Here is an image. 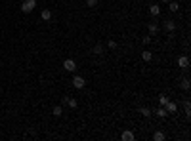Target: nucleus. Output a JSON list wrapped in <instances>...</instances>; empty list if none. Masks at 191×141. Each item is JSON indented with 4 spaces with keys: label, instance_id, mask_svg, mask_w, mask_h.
I'll list each match as a JSON object with an SVG mask.
<instances>
[{
    "label": "nucleus",
    "instance_id": "nucleus-10",
    "mask_svg": "<svg viewBox=\"0 0 191 141\" xmlns=\"http://www.w3.org/2000/svg\"><path fill=\"white\" fill-rule=\"evenodd\" d=\"M40 19H42V21H50V19H52V11H50V10H42Z\"/></svg>",
    "mask_w": 191,
    "mask_h": 141
},
{
    "label": "nucleus",
    "instance_id": "nucleus-5",
    "mask_svg": "<svg viewBox=\"0 0 191 141\" xmlns=\"http://www.w3.org/2000/svg\"><path fill=\"white\" fill-rule=\"evenodd\" d=\"M178 65H180L182 69H187L189 67V57L187 55H180V57H178Z\"/></svg>",
    "mask_w": 191,
    "mask_h": 141
},
{
    "label": "nucleus",
    "instance_id": "nucleus-4",
    "mask_svg": "<svg viewBox=\"0 0 191 141\" xmlns=\"http://www.w3.org/2000/svg\"><path fill=\"white\" fill-rule=\"evenodd\" d=\"M164 109H166V112H168V115H172V112L178 111V103H176V101H168V103L164 105Z\"/></svg>",
    "mask_w": 191,
    "mask_h": 141
},
{
    "label": "nucleus",
    "instance_id": "nucleus-14",
    "mask_svg": "<svg viewBox=\"0 0 191 141\" xmlns=\"http://www.w3.org/2000/svg\"><path fill=\"white\" fill-rule=\"evenodd\" d=\"M155 115L159 116V118H164V116L168 115V112H166V109H164V107H159V109H157V111H155Z\"/></svg>",
    "mask_w": 191,
    "mask_h": 141
},
{
    "label": "nucleus",
    "instance_id": "nucleus-21",
    "mask_svg": "<svg viewBox=\"0 0 191 141\" xmlns=\"http://www.w3.org/2000/svg\"><path fill=\"white\" fill-rule=\"evenodd\" d=\"M67 105H69V107H71V109H76V107H79V101H76V99H71V97H69V101H67Z\"/></svg>",
    "mask_w": 191,
    "mask_h": 141
},
{
    "label": "nucleus",
    "instance_id": "nucleus-15",
    "mask_svg": "<svg viewBox=\"0 0 191 141\" xmlns=\"http://www.w3.org/2000/svg\"><path fill=\"white\" fill-rule=\"evenodd\" d=\"M52 115H54V116H61L63 115V107L61 105H55L54 111H52Z\"/></svg>",
    "mask_w": 191,
    "mask_h": 141
},
{
    "label": "nucleus",
    "instance_id": "nucleus-22",
    "mask_svg": "<svg viewBox=\"0 0 191 141\" xmlns=\"http://www.w3.org/2000/svg\"><path fill=\"white\" fill-rule=\"evenodd\" d=\"M107 48H109V50H117V48H119V44H117L115 40H109V42H107Z\"/></svg>",
    "mask_w": 191,
    "mask_h": 141
},
{
    "label": "nucleus",
    "instance_id": "nucleus-6",
    "mask_svg": "<svg viewBox=\"0 0 191 141\" xmlns=\"http://www.w3.org/2000/svg\"><path fill=\"white\" fill-rule=\"evenodd\" d=\"M164 31H168V33L172 34L174 31H176V23H174L172 19H166V21H164Z\"/></svg>",
    "mask_w": 191,
    "mask_h": 141
},
{
    "label": "nucleus",
    "instance_id": "nucleus-24",
    "mask_svg": "<svg viewBox=\"0 0 191 141\" xmlns=\"http://www.w3.org/2000/svg\"><path fill=\"white\" fill-rule=\"evenodd\" d=\"M141 42H143V44H149V42H151V36H143V40H141Z\"/></svg>",
    "mask_w": 191,
    "mask_h": 141
},
{
    "label": "nucleus",
    "instance_id": "nucleus-19",
    "mask_svg": "<svg viewBox=\"0 0 191 141\" xmlns=\"http://www.w3.org/2000/svg\"><path fill=\"white\" fill-rule=\"evenodd\" d=\"M140 112H141V116H145V118H149V116H151V115H153V112H151V111H149V109H147V107H141V109H140Z\"/></svg>",
    "mask_w": 191,
    "mask_h": 141
},
{
    "label": "nucleus",
    "instance_id": "nucleus-13",
    "mask_svg": "<svg viewBox=\"0 0 191 141\" xmlns=\"http://www.w3.org/2000/svg\"><path fill=\"white\" fill-rule=\"evenodd\" d=\"M168 8H170V11H178V10H180V2L170 0V2H168Z\"/></svg>",
    "mask_w": 191,
    "mask_h": 141
},
{
    "label": "nucleus",
    "instance_id": "nucleus-3",
    "mask_svg": "<svg viewBox=\"0 0 191 141\" xmlns=\"http://www.w3.org/2000/svg\"><path fill=\"white\" fill-rule=\"evenodd\" d=\"M63 69L67 71V72H75V71H76L75 59H65V61H63Z\"/></svg>",
    "mask_w": 191,
    "mask_h": 141
},
{
    "label": "nucleus",
    "instance_id": "nucleus-12",
    "mask_svg": "<svg viewBox=\"0 0 191 141\" xmlns=\"http://www.w3.org/2000/svg\"><path fill=\"white\" fill-rule=\"evenodd\" d=\"M164 132H155V134H153V141H164Z\"/></svg>",
    "mask_w": 191,
    "mask_h": 141
},
{
    "label": "nucleus",
    "instance_id": "nucleus-9",
    "mask_svg": "<svg viewBox=\"0 0 191 141\" xmlns=\"http://www.w3.org/2000/svg\"><path fill=\"white\" fill-rule=\"evenodd\" d=\"M149 14H151L153 17H157V15L161 14V6H157V4H153V6H149Z\"/></svg>",
    "mask_w": 191,
    "mask_h": 141
},
{
    "label": "nucleus",
    "instance_id": "nucleus-16",
    "mask_svg": "<svg viewBox=\"0 0 191 141\" xmlns=\"http://www.w3.org/2000/svg\"><path fill=\"white\" fill-rule=\"evenodd\" d=\"M184 111H185V115H187V118H189L191 116V103L187 101V99L184 101Z\"/></svg>",
    "mask_w": 191,
    "mask_h": 141
},
{
    "label": "nucleus",
    "instance_id": "nucleus-23",
    "mask_svg": "<svg viewBox=\"0 0 191 141\" xmlns=\"http://www.w3.org/2000/svg\"><path fill=\"white\" fill-rule=\"evenodd\" d=\"M86 6L88 8H96L97 6V0H86Z\"/></svg>",
    "mask_w": 191,
    "mask_h": 141
},
{
    "label": "nucleus",
    "instance_id": "nucleus-2",
    "mask_svg": "<svg viewBox=\"0 0 191 141\" xmlns=\"http://www.w3.org/2000/svg\"><path fill=\"white\" fill-rule=\"evenodd\" d=\"M73 86H75L76 90H82V88L86 86V80H84L82 76H79V74H76V76H73Z\"/></svg>",
    "mask_w": 191,
    "mask_h": 141
},
{
    "label": "nucleus",
    "instance_id": "nucleus-8",
    "mask_svg": "<svg viewBox=\"0 0 191 141\" xmlns=\"http://www.w3.org/2000/svg\"><path fill=\"white\" fill-rule=\"evenodd\" d=\"M120 139H123V141H134V132H130V130L123 132V135H120Z\"/></svg>",
    "mask_w": 191,
    "mask_h": 141
},
{
    "label": "nucleus",
    "instance_id": "nucleus-1",
    "mask_svg": "<svg viewBox=\"0 0 191 141\" xmlns=\"http://www.w3.org/2000/svg\"><path fill=\"white\" fill-rule=\"evenodd\" d=\"M36 8V0H23L21 2V11L23 14H31Z\"/></svg>",
    "mask_w": 191,
    "mask_h": 141
},
{
    "label": "nucleus",
    "instance_id": "nucleus-25",
    "mask_svg": "<svg viewBox=\"0 0 191 141\" xmlns=\"http://www.w3.org/2000/svg\"><path fill=\"white\" fill-rule=\"evenodd\" d=\"M161 2H162V4H168V2H170V0H161Z\"/></svg>",
    "mask_w": 191,
    "mask_h": 141
},
{
    "label": "nucleus",
    "instance_id": "nucleus-18",
    "mask_svg": "<svg viewBox=\"0 0 191 141\" xmlns=\"http://www.w3.org/2000/svg\"><path fill=\"white\" fill-rule=\"evenodd\" d=\"M180 86H182V90H189V78H187V76H185V78H182Z\"/></svg>",
    "mask_w": 191,
    "mask_h": 141
},
{
    "label": "nucleus",
    "instance_id": "nucleus-11",
    "mask_svg": "<svg viewBox=\"0 0 191 141\" xmlns=\"http://www.w3.org/2000/svg\"><path fill=\"white\" fill-rule=\"evenodd\" d=\"M92 54H96V55H101V54H103V44H96V46L92 48Z\"/></svg>",
    "mask_w": 191,
    "mask_h": 141
},
{
    "label": "nucleus",
    "instance_id": "nucleus-7",
    "mask_svg": "<svg viewBox=\"0 0 191 141\" xmlns=\"http://www.w3.org/2000/svg\"><path fill=\"white\" fill-rule=\"evenodd\" d=\"M147 29H149V34H151V36H155L157 33H159V25H157L155 21H151V23H149V25H147Z\"/></svg>",
    "mask_w": 191,
    "mask_h": 141
},
{
    "label": "nucleus",
    "instance_id": "nucleus-17",
    "mask_svg": "<svg viewBox=\"0 0 191 141\" xmlns=\"http://www.w3.org/2000/svg\"><path fill=\"white\" fill-rule=\"evenodd\" d=\"M141 59H143V61H151L153 54H151V52H141Z\"/></svg>",
    "mask_w": 191,
    "mask_h": 141
},
{
    "label": "nucleus",
    "instance_id": "nucleus-20",
    "mask_svg": "<svg viewBox=\"0 0 191 141\" xmlns=\"http://www.w3.org/2000/svg\"><path fill=\"white\" fill-rule=\"evenodd\" d=\"M168 101H170V99L166 97L164 94H162V95H159V103H161V107H164V105H166V103H168Z\"/></svg>",
    "mask_w": 191,
    "mask_h": 141
}]
</instances>
